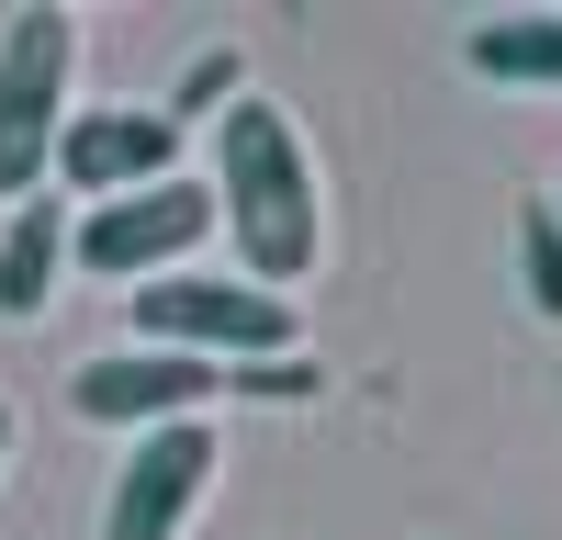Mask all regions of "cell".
Segmentation results:
<instances>
[{
    "mask_svg": "<svg viewBox=\"0 0 562 540\" xmlns=\"http://www.w3.org/2000/svg\"><path fill=\"white\" fill-rule=\"evenodd\" d=\"M214 225L237 237L248 282L259 293H293L326 225H315V158H304V124L259 102V90H237V102L214 113Z\"/></svg>",
    "mask_w": 562,
    "mask_h": 540,
    "instance_id": "6da1fadb",
    "label": "cell"
},
{
    "mask_svg": "<svg viewBox=\"0 0 562 540\" xmlns=\"http://www.w3.org/2000/svg\"><path fill=\"white\" fill-rule=\"evenodd\" d=\"M68 68H79V23L68 12H12L0 23V192L34 203L57 169V124H68Z\"/></svg>",
    "mask_w": 562,
    "mask_h": 540,
    "instance_id": "7a4b0ae2",
    "label": "cell"
},
{
    "mask_svg": "<svg viewBox=\"0 0 562 540\" xmlns=\"http://www.w3.org/2000/svg\"><path fill=\"white\" fill-rule=\"evenodd\" d=\"M135 327H147V349H192V360H214V372H237V360H281V349L304 338L281 293L214 282V270H169V282H147V293H135Z\"/></svg>",
    "mask_w": 562,
    "mask_h": 540,
    "instance_id": "3957f363",
    "label": "cell"
},
{
    "mask_svg": "<svg viewBox=\"0 0 562 540\" xmlns=\"http://www.w3.org/2000/svg\"><path fill=\"white\" fill-rule=\"evenodd\" d=\"M203 237H214L203 180H147V192H124V203H90L68 225V259L102 270V282H169V270H192Z\"/></svg>",
    "mask_w": 562,
    "mask_h": 540,
    "instance_id": "277c9868",
    "label": "cell"
},
{
    "mask_svg": "<svg viewBox=\"0 0 562 540\" xmlns=\"http://www.w3.org/2000/svg\"><path fill=\"white\" fill-rule=\"evenodd\" d=\"M225 394V372L214 360H192V349H102V360H79L68 372V405L90 428H180V417H203V405Z\"/></svg>",
    "mask_w": 562,
    "mask_h": 540,
    "instance_id": "5b68a950",
    "label": "cell"
},
{
    "mask_svg": "<svg viewBox=\"0 0 562 540\" xmlns=\"http://www.w3.org/2000/svg\"><path fill=\"white\" fill-rule=\"evenodd\" d=\"M45 180H68L79 203H124V192H147V180H180V124L158 102L68 113L57 124V169H45Z\"/></svg>",
    "mask_w": 562,
    "mask_h": 540,
    "instance_id": "8992f818",
    "label": "cell"
},
{
    "mask_svg": "<svg viewBox=\"0 0 562 540\" xmlns=\"http://www.w3.org/2000/svg\"><path fill=\"white\" fill-rule=\"evenodd\" d=\"M214 484V428L180 417V428H147L124 450V473L102 484V540H180V518L203 507Z\"/></svg>",
    "mask_w": 562,
    "mask_h": 540,
    "instance_id": "52a82bcc",
    "label": "cell"
},
{
    "mask_svg": "<svg viewBox=\"0 0 562 540\" xmlns=\"http://www.w3.org/2000/svg\"><path fill=\"white\" fill-rule=\"evenodd\" d=\"M57 270H68V203L34 192V203H12V237H0V315H45Z\"/></svg>",
    "mask_w": 562,
    "mask_h": 540,
    "instance_id": "ba28073f",
    "label": "cell"
},
{
    "mask_svg": "<svg viewBox=\"0 0 562 540\" xmlns=\"http://www.w3.org/2000/svg\"><path fill=\"white\" fill-rule=\"evenodd\" d=\"M461 57L506 90H562V12H495L461 34Z\"/></svg>",
    "mask_w": 562,
    "mask_h": 540,
    "instance_id": "9c48e42d",
    "label": "cell"
},
{
    "mask_svg": "<svg viewBox=\"0 0 562 540\" xmlns=\"http://www.w3.org/2000/svg\"><path fill=\"white\" fill-rule=\"evenodd\" d=\"M518 293L562 327V214L551 203H518Z\"/></svg>",
    "mask_w": 562,
    "mask_h": 540,
    "instance_id": "30bf717a",
    "label": "cell"
},
{
    "mask_svg": "<svg viewBox=\"0 0 562 540\" xmlns=\"http://www.w3.org/2000/svg\"><path fill=\"white\" fill-rule=\"evenodd\" d=\"M225 102H237V57L214 45V57H192V68L169 79V102H158V113H169V124H214Z\"/></svg>",
    "mask_w": 562,
    "mask_h": 540,
    "instance_id": "8fae6325",
    "label": "cell"
},
{
    "mask_svg": "<svg viewBox=\"0 0 562 540\" xmlns=\"http://www.w3.org/2000/svg\"><path fill=\"white\" fill-rule=\"evenodd\" d=\"M225 394H259V405H304V394H326V372L304 349H281V360H237L225 372Z\"/></svg>",
    "mask_w": 562,
    "mask_h": 540,
    "instance_id": "7c38bea8",
    "label": "cell"
},
{
    "mask_svg": "<svg viewBox=\"0 0 562 540\" xmlns=\"http://www.w3.org/2000/svg\"><path fill=\"white\" fill-rule=\"evenodd\" d=\"M0 462H12V405H0Z\"/></svg>",
    "mask_w": 562,
    "mask_h": 540,
    "instance_id": "4fadbf2b",
    "label": "cell"
}]
</instances>
